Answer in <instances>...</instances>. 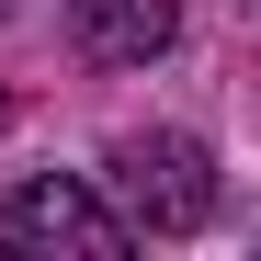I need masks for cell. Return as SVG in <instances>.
I'll use <instances>...</instances> for the list:
<instances>
[{"label":"cell","mask_w":261,"mask_h":261,"mask_svg":"<svg viewBox=\"0 0 261 261\" xmlns=\"http://www.w3.org/2000/svg\"><path fill=\"white\" fill-rule=\"evenodd\" d=\"M0 250L12 261H114V250H137V227H125V204H102L91 182L34 170V182L0 193Z\"/></svg>","instance_id":"obj_1"},{"label":"cell","mask_w":261,"mask_h":261,"mask_svg":"<svg viewBox=\"0 0 261 261\" xmlns=\"http://www.w3.org/2000/svg\"><path fill=\"white\" fill-rule=\"evenodd\" d=\"M114 193H125V227L137 239H193L216 216V159H204V137H182V125H148V137L114 148Z\"/></svg>","instance_id":"obj_2"},{"label":"cell","mask_w":261,"mask_h":261,"mask_svg":"<svg viewBox=\"0 0 261 261\" xmlns=\"http://www.w3.org/2000/svg\"><path fill=\"white\" fill-rule=\"evenodd\" d=\"M170 34H182L170 0H68V46L91 68H148V57H170Z\"/></svg>","instance_id":"obj_3"},{"label":"cell","mask_w":261,"mask_h":261,"mask_svg":"<svg viewBox=\"0 0 261 261\" xmlns=\"http://www.w3.org/2000/svg\"><path fill=\"white\" fill-rule=\"evenodd\" d=\"M0 12H12V0H0Z\"/></svg>","instance_id":"obj_4"}]
</instances>
